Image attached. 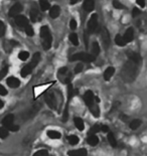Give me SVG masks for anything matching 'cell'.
I'll return each mask as SVG.
<instances>
[{
    "label": "cell",
    "mask_w": 147,
    "mask_h": 156,
    "mask_svg": "<svg viewBox=\"0 0 147 156\" xmlns=\"http://www.w3.org/2000/svg\"><path fill=\"white\" fill-rule=\"evenodd\" d=\"M136 2L141 8H144V7H145V0H136Z\"/></svg>",
    "instance_id": "681fc988"
},
{
    "label": "cell",
    "mask_w": 147,
    "mask_h": 156,
    "mask_svg": "<svg viewBox=\"0 0 147 156\" xmlns=\"http://www.w3.org/2000/svg\"><path fill=\"white\" fill-rule=\"evenodd\" d=\"M115 43L117 44L118 46H124L125 44H126V41H124V38H123L122 35L117 34L115 37Z\"/></svg>",
    "instance_id": "83f0119b"
},
{
    "label": "cell",
    "mask_w": 147,
    "mask_h": 156,
    "mask_svg": "<svg viewBox=\"0 0 147 156\" xmlns=\"http://www.w3.org/2000/svg\"><path fill=\"white\" fill-rule=\"evenodd\" d=\"M32 156H49V152H47L46 150L42 149V150L36 151V152H35Z\"/></svg>",
    "instance_id": "8d00e7d4"
},
{
    "label": "cell",
    "mask_w": 147,
    "mask_h": 156,
    "mask_svg": "<svg viewBox=\"0 0 147 156\" xmlns=\"http://www.w3.org/2000/svg\"><path fill=\"white\" fill-rule=\"evenodd\" d=\"M6 129H7V130H9V131L15 132V131H18V129H19V127H18L17 125H13V124H11L10 126H8Z\"/></svg>",
    "instance_id": "7bdbcfd3"
},
{
    "label": "cell",
    "mask_w": 147,
    "mask_h": 156,
    "mask_svg": "<svg viewBox=\"0 0 147 156\" xmlns=\"http://www.w3.org/2000/svg\"><path fill=\"white\" fill-rule=\"evenodd\" d=\"M74 95H75V91H74L72 84H69L68 85V100L70 101L74 97Z\"/></svg>",
    "instance_id": "e575fe53"
},
{
    "label": "cell",
    "mask_w": 147,
    "mask_h": 156,
    "mask_svg": "<svg viewBox=\"0 0 147 156\" xmlns=\"http://www.w3.org/2000/svg\"><path fill=\"white\" fill-rule=\"evenodd\" d=\"M101 131L102 132H108L109 131L108 126H106V125H102V126H101Z\"/></svg>",
    "instance_id": "816d5d0a"
},
{
    "label": "cell",
    "mask_w": 147,
    "mask_h": 156,
    "mask_svg": "<svg viewBox=\"0 0 147 156\" xmlns=\"http://www.w3.org/2000/svg\"><path fill=\"white\" fill-rule=\"evenodd\" d=\"M69 118V107L68 105L66 106L65 111H64V115H63V122H67Z\"/></svg>",
    "instance_id": "60d3db41"
},
{
    "label": "cell",
    "mask_w": 147,
    "mask_h": 156,
    "mask_svg": "<svg viewBox=\"0 0 147 156\" xmlns=\"http://www.w3.org/2000/svg\"><path fill=\"white\" fill-rule=\"evenodd\" d=\"M74 121H75V126L77 127L78 129L80 130V131H83V130L85 129V124H84V121H83L81 118L79 117H76L75 119H74Z\"/></svg>",
    "instance_id": "603a6c76"
},
{
    "label": "cell",
    "mask_w": 147,
    "mask_h": 156,
    "mask_svg": "<svg viewBox=\"0 0 147 156\" xmlns=\"http://www.w3.org/2000/svg\"><path fill=\"white\" fill-rule=\"evenodd\" d=\"M30 19H31V21H34V22H37V21L41 19L40 11L39 10V8L36 6L31 7V9H30Z\"/></svg>",
    "instance_id": "9c48e42d"
},
{
    "label": "cell",
    "mask_w": 147,
    "mask_h": 156,
    "mask_svg": "<svg viewBox=\"0 0 147 156\" xmlns=\"http://www.w3.org/2000/svg\"><path fill=\"white\" fill-rule=\"evenodd\" d=\"M98 30V15L97 14H93L88 21L87 25V32L88 33H93V32Z\"/></svg>",
    "instance_id": "277c9868"
},
{
    "label": "cell",
    "mask_w": 147,
    "mask_h": 156,
    "mask_svg": "<svg viewBox=\"0 0 147 156\" xmlns=\"http://www.w3.org/2000/svg\"><path fill=\"white\" fill-rule=\"evenodd\" d=\"M83 7H84V9L87 12H91L95 8V1L94 0H85Z\"/></svg>",
    "instance_id": "9a60e30c"
},
{
    "label": "cell",
    "mask_w": 147,
    "mask_h": 156,
    "mask_svg": "<svg viewBox=\"0 0 147 156\" xmlns=\"http://www.w3.org/2000/svg\"><path fill=\"white\" fill-rule=\"evenodd\" d=\"M77 21H76L75 19H72L70 21V27H71V29H73V30H75L76 28H77Z\"/></svg>",
    "instance_id": "ee69618b"
},
{
    "label": "cell",
    "mask_w": 147,
    "mask_h": 156,
    "mask_svg": "<svg viewBox=\"0 0 147 156\" xmlns=\"http://www.w3.org/2000/svg\"><path fill=\"white\" fill-rule=\"evenodd\" d=\"M8 130H7L5 127H2V128H0V138H6L7 136H8Z\"/></svg>",
    "instance_id": "d590c367"
},
{
    "label": "cell",
    "mask_w": 147,
    "mask_h": 156,
    "mask_svg": "<svg viewBox=\"0 0 147 156\" xmlns=\"http://www.w3.org/2000/svg\"><path fill=\"white\" fill-rule=\"evenodd\" d=\"M71 61H85V63H92V61H95V56H92L90 53H76L74 56H71Z\"/></svg>",
    "instance_id": "3957f363"
},
{
    "label": "cell",
    "mask_w": 147,
    "mask_h": 156,
    "mask_svg": "<svg viewBox=\"0 0 147 156\" xmlns=\"http://www.w3.org/2000/svg\"><path fill=\"white\" fill-rule=\"evenodd\" d=\"M114 73H115V68L113 67H109L106 68V71L104 72V79H105V81H110L111 78L113 77Z\"/></svg>",
    "instance_id": "d6986e66"
},
{
    "label": "cell",
    "mask_w": 147,
    "mask_h": 156,
    "mask_svg": "<svg viewBox=\"0 0 147 156\" xmlns=\"http://www.w3.org/2000/svg\"><path fill=\"white\" fill-rule=\"evenodd\" d=\"M140 13H141V11L139 10L138 8H133V10H132V16H133V17H136V16L140 15Z\"/></svg>",
    "instance_id": "bcb514c9"
},
{
    "label": "cell",
    "mask_w": 147,
    "mask_h": 156,
    "mask_svg": "<svg viewBox=\"0 0 147 156\" xmlns=\"http://www.w3.org/2000/svg\"><path fill=\"white\" fill-rule=\"evenodd\" d=\"M100 53V46H99V43L97 41H95L93 43V46H92V56H94L95 58H96L98 54Z\"/></svg>",
    "instance_id": "d4e9b609"
},
{
    "label": "cell",
    "mask_w": 147,
    "mask_h": 156,
    "mask_svg": "<svg viewBox=\"0 0 147 156\" xmlns=\"http://www.w3.org/2000/svg\"><path fill=\"white\" fill-rule=\"evenodd\" d=\"M44 100H46V103L47 104V106H49L51 109H53V110H56V97H54V93H46V96H44Z\"/></svg>",
    "instance_id": "5b68a950"
},
{
    "label": "cell",
    "mask_w": 147,
    "mask_h": 156,
    "mask_svg": "<svg viewBox=\"0 0 147 156\" xmlns=\"http://www.w3.org/2000/svg\"><path fill=\"white\" fill-rule=\"evenodd\" d=\"M0 95L1 96H6L7 95V90L4 88L3 86L0 85Z\"/></svg>",
    "instance_id": "c3c4849f"
},
{
    "label": "cell",
    "mask_w": 147,
    "mask_h": 156,
    "mask_svg": "<svg viewBox=\"0 0 147 156\" xmlns=\"http://www.w3.org/2000/svg\"><path fill=\"white\" fill-rule=\"evenodd\" d=\"M40 37L42 39V46L47 51L51 48V42H53V37H51L49 28L46 25H44L40 28Z\"/></svg>",
    "instance_id": "7a4b0ae2"
},
{
    "label": "cell",
    "mask_w": 147,
    "mask_h": 156,
    "mask_svg": "<svg viewBox=\"0 0 147 156\" xmlns=\"http://www.w3.org/2000/svg\"><path fill=\"white\" fill-rule=\"evenodd\" d=\"M25 32H26V34L28 35V36H32V35L34 34V28L30 26V25H27V26L25 27Z\"/></svg>",
    "instance_id": "f35d334b"
},
{
    "label": "cell",
    "mask_w": 147,
    "mask_h": 156,
    "mask_svg": "<svg viewBox=\"0 0 147 156\" xmlns=\"http://www.w3.org/2000/svg\"><path fill=\"white\" fill-rule=\"evenodd\" d=\"M70 41L74 44V46H79V37L76 33H71L70 34Z\"/></svg>",
    "instance_id": "1f68e13d"
},
{
    "label": "cell",
    "mask_w": 147,
    "mask_h": 156,
    "mask_svg": "<svg viewBox=\"0 0 147 156\" xmlns=\"http://www.w3.org/2000/svg\"><path fill=\"white\" fill-rule=\"evenodd\" d=\"M14 121V116L12 114L10 115H7L3 120H2V125H3L5 128H7L8 126H10L11 124H13Z\"/></svg>",
    "instance_id": "ffe728a7"
},
{
    "label": "cell",
    "mask_w": 147,
    "mask_h": 156,
    "mask_svg": "<svg viewBox=\"0 0 147 156\" xmlns=\"http://www.w3.org/2000/svg\"><path fill=\"white\" fill-rule=\"evenodd\" d=\"M7 73H8V68H7V67L3 68L1 71H0V81H1V80L7 75Z\"/></svg>",
    "instance_id": "b9f144b4"
},
{
    "label": "cell",
    "mask_w": 147,
    "mask_h": 156,
    "mask_svg": "<svg viewBox=\"0 0 147 156\" xmlns=\"http://www.w3.org/2000/svg\"><path fill=\"white\" fill-rule=\"evenodd\" d=\"M39 7L42 11H46L47 9H49V0H39Z\"/></svg>",
    "instance_id": "f546056e"
},
{
    "label": "cell",
    "mask_w": 147,
    "mask_h": 156,
    "mask_svg": "<svg viewBox=\"0 0 147 156\" xmlns=\"http://www.w3.org/2000/svg\"><path fill=\"white\" fill-rule=\"evenodd\" d=\"M120 118L123 120V122H126V120L128 119V117H127V116H126V115H124V114H122V115H121V116H120Z\"/></svg>",
    "instance_id": "f5cc1de1"
},
{
    "label": "cell",
    "mask_w": 147,
    "mask_h": 156,
    "mask_svg": "<svg viewBox=\"0 0 147 156\" xmlns=\"http://www.w3.org/2000/svg\"><path fill=\"white\" fill-rule=\"evenodd\" d=\"M85 46H86V48H88V42H89V35H88V32H85Z\"/></svg>",
    "instance_id": "f907efd6"
},
{
    "label": "cell",
    "mask_w": 147,
    "mask_h": 156,
    "mask_svg": "<svg viewBox=\"0 0 147 156\" xmlns=\"http://www.w3.org/2000/svg\"><path fill=\"white\" fill-rule=\"evenodd\" d=\"M60 13H61V8H60V6H58V5L51 7V9H49V16H51V18L59 17V16H60Z\"/></svg>",
    "instance_id": "e0dca14e"
},
{
    "label": "cell",
    "mask_w": 147,
    "mask_h": 156,
    "mask_svg": "<svg viewBox=\"0 0 147 156\" xmlns=\"http://www.w3.org/2000/svg\"><path fill=\"white\" fill-rule=\"evenodd\" d=\"M39 61H40V54H39V53H34V58H32V61H31V63H29V66L32 68H34L37 66V63H39Z\"/></svg>",
    "instance_id": "cb8c5ba5"
},
{
    "label": "cell",
    "mask_w": 147,
    "mask_h": 156,
    "mask_svg": "<svg viewBox=\"0 0 147 156\" xmlns=\"http://www.w3.org/2000/svg\"><path fill=\"white\" fill-rule=\"evenodd\" d=\"M83 71V65L82 63H79V65L76 66L75 68V73L76 74H79V73H81Z\"/></svg>",
    "instance_id": "f6af8a7d"
},
{
    "label": "cell",
    "mask_w": 147,
    "mask_h": 156,
    "mask_svg": "<svg viewBox=\"0 0 147 156\" xmlns=\"http://www.w3.org/2000/svg\"><path fill=\"white\" fill-rule=\"evenodd\" d=\"M141 124H142V121H141V120L135 119V120H133V121L130 122L129 126H130V128H131L132 130H136V129H138L139 127L141 126Z\"/></svg>",
    "instance_id": "4316f807"
},
{
    "label": "cell",
    "mask_w": 147,
    "mask_h": 156,
    "mask_svg": "<svg viewBox=\"0 0 147 156\" xmlns=\"http://www.w3.org/2000/svg\"><path fill=\"white\" fill-rule=\"evenodd\" d=\"M18 58H19V60L22 61H26L27 58H29V53H28V51H20L19 54H18Z\"/></svg>",
    "instance_id": "836d02e7"
},
{
    "label": "cell",
    "mask_w": 147,
    "mask_h": 156,
    "mask_svg": "<svg viewBox=\"0 0 147 156\" xmlns=\"http://www.w3.org/2000/svg\"><path fill=\"white\" fill-rule=\"evenodd\" d=\"M15 23L19 27H26L28 25V19L23 15L15 16Z\"/></svg>",
    "instance_id": "7c38bea8"
},
{
    "label": "cell",
    "mask_w": 147,
    "mask_h": 156,
    "mask_svg": "<svg viewBox=\"0 0 147 156\" xmlns=\"http://www.w3.org/2000/svg\"><path fill=\"white\" fill-rule=\"evenodd\" d=\"M127 56H128L129 61H133V63H135L136 65H139V63L142 61V58H141L140 54L137 53H134V51H128Z\"/></svg>",
    "instance_id": "8fae6325"
},
{
    "label": "cell",
    "mask_w": 147,
    "mask_h": 156,
    "mask_svg": "<svg viewBox=\"0 0 147 156\" xmlns=\"http://www.w3.org/2000/svg\"><path fill=\"white\" fill-rule=\"evenodd\" d=\"M101 131V126L100 125H95V126L92 127L89 131V135H96V133Z\"/></svg>",
    "instance_id": "d6a6232c"
},
{
    "label": "cell",
    "mask_w": 147,
    "mask_h": 156,
    "mask_svg": "<svg viewBox=\"0 0 147 156\" xmlns=\"http://www.w3.org/2000/svg\"><path fill=\"white\" fill-rule=\"evenodd\" d=\"M123 38H124V41H126V43L133 41V38H134V29L132 27L128 28L126 31H125L124 35H123Z\"/></svg>",
    "instance_id": "4fadbf2b"
},
{
    "label": "cell",
    "mask_w": 147,
    "mask_h": 156,
    "mask_svg": "<svg viewBox=\"0 0 147 156\" xmlns=\"http://www.w3.org/2000/svg\"><path fill=\"white\" fill-rule=\"evenodd\" d=\"M3 106H4L3 101H0V109H2V108H3Z\"/></svg>",
    "instance_id": "11a10c76"
},
{
    "label": "cell",
    "mask_w": 147,
    "mask_h": 156,
    "mask_svg": "<svg viewBox=\"0 0 147 156\" xmlns=\"http://www.w3.org/2000/svg\"><path fill=\"white\" fill-rule=\"evenodd\" d=\"M108 141L112 147H116L117 146V141H116V138L112 132H109L108 133Z\"/></svg>",
    "instance_id": "f1b7e54d"
},
{
    "label": "cell",
    "mask_w": 147,
    "mask_h": 156,
    "mask_svg": "<svg viewBox=\"0 0 147 156\" xmlns=\"http://www.w3.org/2000/svg\"><path fill=\"white\" fill-rule=\"evenodd\" d=\"M7 85H8L10 88H17V87L20 86V81L15 77H10L7 79Z\"/></svg>",
    "instance_id": "5bb4252c"
},
{
    "label": "cell",
    "mask_w": 147,
    "mask_h": 156,
    "mask_svg": "<svg viewBox=\"0 0 147 156\" xmlns=\"http://www.w3.org/2000/svg\"><path fill=\"white\" fill-rule=\"evenodd\" d=\"M69 156H87V150L85 148H81L77 150H71L68 152Z\"/></svg>",
    "instance_id": "2e32d148"
},
{
    "label": "cell",
    "mask_w": 147,
    "mask_h": 156,
    "mask_svg": "<svg viewBox=\"0 0 147 156\" xmlns=\"http://www.w3.org/2000/svg\"><path fill=\"white\" fill-rule=\"evenodd\" d=\"M79 1H80V0H71V4H72V5H74V4L78 3Z\"/></svg>",
    "instance_id": "db71d44e"
},
{
    "label": "cell",
    "mask_w": 147,
    "mask_h": 156,
    "mask_svg": "<svg viewBox=\"0 0 147 156\" xmlns=\"http://www.w3.org/2000/svg\"><path fill=\"white\" fill-rule=\"evenodd\" d=\"M135 63L131 61H128L124 63L122 68V71H121V77L124 80V82L126 83H132L135 81L137 77V74H138V68Z\"/></svg>",
    "instance_id": "6da1fadb"
},
{
    "label": "cell",
    "mask_w": 147,
    "mask_h": 156,
    "mask_svg": "<svg viewBox=\"0 0 147 156\" xmlns=\"http://www.w3.org/2000/svg\"><path fill=\"white\" fill-rule=\"evenodd\" d=\"M68 73V68H66V67H64V68H61L60 70H59V75H61V76H64V75H66Z\"/></svg>",
    "instance_id": "7dc6e473"
},
{
    "label": "cell",
    "mask_w": 147,
    "mask_h": 156,
    "mask_svg": "<svg viewBox=\"0 0 147 156\" xmlns=\"http://www.w3.org/2000/svg\"><path fill=\"white\" fill-rule=\"evenodd\" d=\"M88 143L91 146H96L99 143V138L96 135H89V137H88Z\"/></svg>",
    "instance_id": "484cf974"
},
{
    "label": "cell",
    "mask_w": 147,
    "mask_h": 156,
    "mask_svg": "<svg viewBox=\"0 0 147 156\" xmlns=\"http://www.w3.org/2000/svg\"><path fill=\"white\" fill-rule=\"evenodd\" d=\"M101 37H102V41H103L104 48L107 49L110 46V34H109L107 28H102L101 30Z\"/></svg>",
    "instance_id": "52a82bcc"
},
{
    "label": "cell",
    "mask_w": 147,
    "mask_h": 156,
    "mask_svg": "<svg viewBox=\"0 0 147 156\" xmlns=\"http://www.w3.org/2000/svg\"><path fill=\"white\" fill-rule=\"evenodd\" d=\"M32 70H34V68H32L31 67H30L29 65H27V66H25V67H23V68H22V70H21V72H20L21 77H22V78L27 77L28 75H30V74H31Z\"/></svg>",
    "instance_id": "7402d4cb"
},
{
    "label": "cell",
    "mask_w": 147,
    "mask_h": 156,
    "mask_svg": "<svg viewBox=\"0 0 147 156\" xmlns=\"http://www.w3.org/2000/svg\"><path fill=\"white\" fill-rule=\"evenodd\" d=\"M89 109H90V111H91L92 115H93L94 117L98 118L99 116H100V109H99V106H98V104H97V102L92 104V105L89 107Z\"/></svg>",
    "instance_id": "ac0fdd59"
},
{
    "label": "cell",
    "mask_w": 147,
    "mask_h": 156,
    "mask_svg": "<svg viewBox=\"0 0 147 156\" xmlns=\"http://www.w3.org/2000/svg\"><path fill=\"white\" fill-rule=\"evenodd\" d=\"M113 6L115 7L116 9H123V8H124V5H123L120 1H118V0H114V1H113Z\"/></svg>",
    "instance_id": "74e56055"
},
{
    "label": "cell",
    "mask_w": 147,
    "mask_h": 156,
    "mask_svg": "<svg viewBox=\"0 0 147 156\" xmlns=\"http://www.w3.org/2000/svg\"><path fill=\"white\" fill-rule=\"evenodd\" d=\"M22 5H21L20 3H16L14 4V5L11 7L10 9H9L8 11V15L11 16V17H15V16L19 15V13L22 11Z\"/></svg>",
    "instance_id": "ba28073f"
},
{
    "label": "cell",
    "mask_w": 147,
    "mask_h": 156,
    "mask_svg": "<svg viewBox=\"0 0 147 156\" xmlns=\"http://www.w3.org/2000/svg\"><path fill=\"white\" fill-rule=\"evenodd\" d=\"M39 106H34V107H31L30 109H28L27 111L23 112L22 113V116H21V118H22L23 120L31 119L32 117H34V116L36 115V113L39 112Z\"/></svg>",
    "instance_id": "8992f818"
},
{
    "label": "cell",
    "mask_w": 147,
    "mask_h": 156,
    "mask_svg": "<svg viewBox=\"0 0 147 156\" xmlns=\"http://www.w3.org/2000/svg\"><path fill=\"white\" fill-rule=\"evenodd\" d=\"M68 141L70 142L71 145H76V144L79 143L80 139H79V137L76 135H70L68 137Z\"/></svg>",
    "instance_id": "4dcf8cb0"
},
{
    "label": "cell",
    "mask_w": 147,
    "mask_h": 156,
    "mask_svg": "<svg viewBox=\"0 0 147 156\" xmlns=\"http://www.w3.org/2000/svg\"><path fill=\"white\" fill-rule=\"evenodd\" d=\"M5 31H6L5 24L0 20V36H3V35L5 34Z\"/></svg>",
    "instance_id": "ab89813d"
},
{
    "label": "cell",
    "mask_w": 147,
    "mask_h": 156,
    "mask_svg": "<svg viewBox=\"0 0 147 156\" xmlns=\"http://www.w3.org/2000/svg\"><path fill=\"white\" fill-rule=\"evenodd\" d=\"M84 101L88 107H90L92 104H94L95 102H96V101H95V96H94L93 92L87 91L86 93L84 94Z\"/></svg>",
    "instance_id": "30bf717a"
},
{
    "label": "cell",
    "mask_w": 147,
    "mask_h": 156,
    "mask_svg": "<svg viewBox=\"0 0 147 156\" xmlns=\"http://www.w3.org/2000/svg\"><path fill=\"white\" fill-rule=\"evenodd\" d=\"M46 135L49 139H54V140H56V139H61V134L60 132L54 131V130H49V131L46 132Z\"/></svg>",
    "instance_id": "44dd1931"
}]
</instances>
